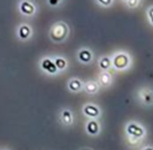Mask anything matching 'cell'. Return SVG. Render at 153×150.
I'll return each instance as SVG.
<instances>
[{
	"instance_id": "obj_1",
	"label": "cell",
	"mask_w": 153,
	"mask_h": 150,
	"mask_svg": "<svg viewBox=\"0 0 153 150\" xmlns=\"http://www.w3.org/2000/svg\"><path fill=\"white\" fill-rule=\"evenodd\" d=\"M69 33V25L64 21H57L50 26L48 37L53 43H64L68 39Z\"/></svg>"
},
{
	"instance_id": "obj_2",
	"label": "cell",
	"mask_w": 153,
	"mask_h": 150,
	"mask_svg": "<svg viewBox=\"0 0 153 150\" xmlns=\"http://www.w3.org/2000/svg\"><path fill=\"white\" fill-rule=\"evenodd\" d=\"M38 67L41 73L43 75H45V76L55 77L61 74L59 72V70H57V68L55 67L52 56H50V55H45V56L41 57V59H39Z\"/></svg>"
},
{
	"instance_id": "obj_3",
	"label": "cell",
	"mask_w": 153,
	"mask_h": 150,
	"mask_svg": "<svg viewBox=\"0 0 153 150\" xmlns=\"http://www.w3.org/2000/svg\"><path fill=\"white\" fill-rule=\"evenodd\" d=\"M57 121L64 128H71L75 125V115L72 108L62 106L57 112Z\"/></svg>"
},
{
	"instance_id": "obj_4",
	"label": "cell",
	"mask_w": 153,
	"mask_h": 150,
	"mask_svg": "<svg viewBox=\"0 0 153 150\" xmlns=\"http://www.w3.org/2000/svg\"><path fill=\"white\" fill-rule=\"evenodd\" d=\"M125 131H126V136L128 138L134 139V140L141 141L143 140L146 137L147 132H146V129L142 124L137 123V122H129L126 125V128H125Z\"/></svg>"
},
{
	"instance_id": "obj_5",
	"label": "cell",
	"mask_w": 153,
	"mask_h": 150,
	"mask_svg": "<svg viewBox=\"0 0 153 150\" xmlns=\"http://www.w3.org/2000/svg\"><path fill=\"white\" fill-rule=\"evenodd\" d=\"M130 64H131L130 57L125 52H117L111 57V66L116 70H119V71L128 69L130 67Z\"/></svg>"
},
{
	"instance_id": "obj_6",
	"label": "cell",
	"mask_w": 153,
	"mask_h": 150,
	"mask_svg": "<svg viewBox=\"0 0 153 150\" xmlns=\"http://www.w3.org/2000/svg\"><path fill=\"white\" fill-rule=\"evenodd\" d=\"M137 99L144 106L153 105V90L149 87H143L137 91Z\"/></svg>"
},
{
	"instance_id": "obj_7",
	"label": "cell",
	"mask_w": 153,
	"mask_h": 150,
	"mask_svg": "<svg viewBox=\"0 0 153 150\" xmlns=\"http://www.w3.org/2000/svg\"><path fill=\"white\" fill-rule=\"evenodd\" d=\"M32 37V28L27 23H21L16 27V38L20 42H27Z\"/></svg>"
},
{
	"instance_id": "obj_8",
	"label": "cell",
	"mask_w": 153,
	"mask_h": 150,
	"mask_svg": "<svg viewBox=\"0 0 153 150\" xmlns=\"http://www.w3.org/2000/svg\"><path fill=\"white\" fill-rule=\"evenodd\" d=\"M81 112L88 119H99L101 116V110L94 103H85L81 108Z\"/></svg>"
},
{
	"instance_id": "obj_9",
	"label": "cell",
	"mask_w": 153,
	"mask_h": 150,
	"mask_svg": "<svg viewBox=\"0 0 153 150\" xmlns=\"http://www.w3.org/2000/svg\"><path fill=\"white\" fill-rule=\"evenodd\" d=\"M85 131L91 137H96L101 131V124L98 119H88L85 124Z\"/></svg>"
},
{
	"instance_id": "obj_10",
	"label": "cell",
	"mask_w": 153,
	"mask_h": 150,
	"mask_svg": "<svg viewBox=\"0 0 153 150\" xmlns=\"http://www.w3.org/2000/svg\"><path fill=\"white\" fill-rule=\"evenodd\" d=\"M19 10L25 16H33L36 12V6L31 0H20L18 3Z\"/></svg>"
},
{
	"instance_id": "obj_11",
	"label": "cell",
	"mask_w": 153,
	"mask_h": 150,
	"mask_svg": "<svg viewBox=\"0 0 153 150\" xmlns=\"http://www.w3.org/2000/svg\"><path fill=\"white\" fill-rule=\"evenodd\" d=\"M76 57L79 63L83 64V65H88V64L92 63V61L94 59V54L90 48L82 47V48L78 49L76 53Z\"/></svg>"
},
{
	"instance_id": "obj_12",
	"label": "cell",
	"mask_w": 153,
	"mask_h": 150,
	"mask_svg": "<svg viewBox=\"0 0 153 150\" xmlns=\"http://www.w3.org/2000/svg\"><path fill=\"white\" fill-rule=\"evenodd\" d=\"M83 89V81L78 77H72L67 82V90L70 93H80Z\"/></svg>"
},
{
	"instance_id": "obj_13",
	"label": "cell",
	"mask_w": 153,
	"mask_h": 150,
	"mask_svg": "<svg viewBox=\"0 0 153 150\" xmlns=\"http://www.w3.org/2000/svg\"><path fill=\"white\" fill-rule=\"evenodd\" d=\"M51 56H52V59H53V62H54V65H55V67L57 68L59 73L62 74V72H65L67 69H68L69 62L66 57L62 56V55H57V54L51 55Z\"/></svg>"
},
{
	"instance_id": "obj_14",
	"label": "cell",
	"mask_w": 153,
	"mask_h": 150,
	"mask_svg": "<svg viewBox=\"0 0 153 150\" xmlns=\"http://www.w3.org/2000/svg\"><path fill=\"white\" fill-rule=\"evenodd\" d=\"M99 90H100V85L97 82V80H88L83 82L82 91L88 95H95L98 93Z\"/></svg>"
},
{
	"instance_id": "obj_15",
	"label": "cell",
	"mask_w": 153,
	"mask_h": 150,
	"mask_svg": "<svg viewBox=\"0 0 153 150\" xmlns=\"http://www.w3.org/2000/svg\"><path fill=\"white\" fill-rule=\"evenodd\" d=\"M97 82L99 83L100 88L101 87L107 88L111 85V82H113V76H111V74L109 73L108 71H102L100 74H99Z\"/></svg>"
},
{
	"instance_id": "obj_16",
	"label": "cell",
	"mask_w": 153,
	"mask_h": 150,
	"mask_svg": "<svg viewBox=\"0 0 153 150\" xmlns=\"http://www.w3.org/2000/svg\"><path fill=\"white\" fill-rule=\"evenodd\" d=\"M98 65L102 71H108L111 67V59L109 56H102L100 57L98 62Z\"/></svg>"
},
{
	"instance_id": "obj_17",
	"label": "cell",
	"mask_w": 153,
	"mask_h": 150,
	"mask_svg": "<svg viewBox=\"0 0 153 150\" xmlns=\"http://www.w3.org/2000/svg\"><path fill=\"white\" fill-rule=\"evenodd\" d=\"M140 2H141V0H127L126 4H127V6H128V7L135 8L140 4Z\"/></svg>"
},
{
	"instance_id": "obj_18",
	"label": "cell",
	"mask_w": 153,
	"mask_h": 150,
	"mask_svg": "<svg viewBox=\"0 0 153 150\" xmlns=\"http://www.w3.org/2000/svg\"><path fill=\"white\" fill-rule=\"evenodd\" d=\"M62 2V0H47V3L51 7H57Z\"/></svg>"
},
{
	"instance_id": "obj_19",
	"label": "cell",
	"mask_w": 153,
	"mask_h": 150,
	"mask_svg": "<svg viewBox=\"0 0 153 150\" xmlns=\"http://www.w3.org/2000/svg\"><path fill=\"white\" fill-rule=\"evenodd\" d=\"M97 2L103 6H109L113 3V0H97Z\"/></svg>"
},
{
	"instance_id": "obj_20",
	"label": "cell",
	"mask_w": 153,
	"mask_h": 150,
	"mask_svg": "<svg viewBox=\"0 0 153 150\" xmlns=\"http://www.w3.org/2000/svg\"><path fill=\"white\" fill-rule=\"evenodd\" d=\"M147 14H148V18H149L150 22H151V24L153 25V6L149 7V10H148V12H147Z\"/></svg>"
},
{
	"instance_id": "obj_21",
	"label": "cell",
	"mask_w": 153,
	"mask_h": 150,
	"mask_svg": "<svg viewBox=\"0 0 153 150\" xmlns=\"http://www.w3.org/2000/svg\"><path fill=\"white\" fill-rule=\"evenodd\" d=\"M141 150H153V146H150V145H148V146H145L143 147Z\"/></svg>"
},
{
	"instance_id": "obj_22",
	"label": "cell",
	"mask_w": 153,
	"mask_h": 150,
	"mask_svg": "<svg viewBox=\"0 0 153 150\" xmlns=\"http://www.w3.org/2000/svg\"><path fill=\"white\" fill-rule=\"evenodd\" d=\"M0 150H12V149L7 148V147H1V148H0Z\"/></svg>"
},
{
	"instance_id": "obj_23",
	"label": "cell",
	"mask_w": 153,
	"mask_h": 150,
	"mask_svg": "<svg viewBox=\"0 0 153 150\" xmlns=\"http://www.w3.org/2000/svg\"><path fill=\"white\" fill-rule=\"evenodd\" d=\"M80 150H91V149H88V148H82V149H80Z\"/></svg>"
},
{
	"instance_id": "obj_24",
	"label": "cell",
	"mask_w": 153,
	"mask_h": 150,
	"mask_svg": "<svg viewBox=\"0 0 153 150\" xmlns=\"http://www.w3.org/2000/svg\"><path fill=\"white\" fill-rule=\"evenodd\" d=\"M124 1H125V2H126V1H127V0H124Z\"/></svg>"
}]
</instances>
